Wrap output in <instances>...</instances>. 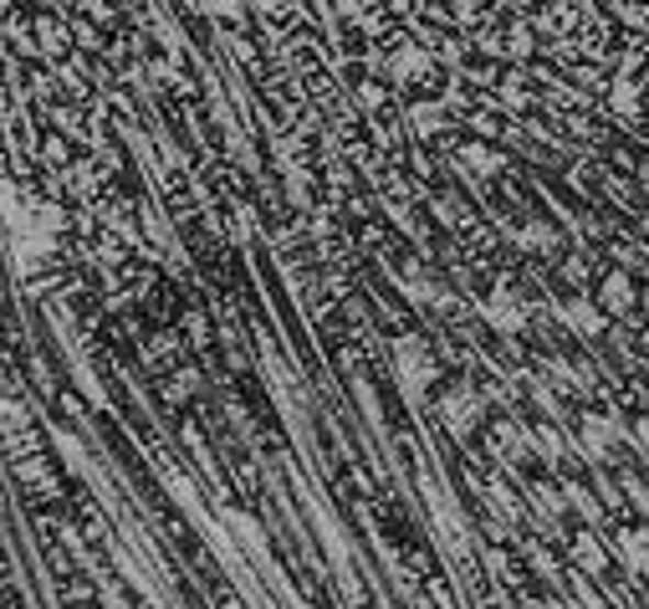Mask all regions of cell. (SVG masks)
<instances>
[{
	"instance_id": "6da1fadb",
	"label": "cell",
	"mask_w": 649,
	"mask_h": 609,
	"mask_svg": "<svg viewBox=\"0 0 649 609\" xmlns=\"http://www.w3.org/2000/svg\"><path fill=\"white\" fill-rule=\"evenodd\" d=\"M0 236H5V256H11L15 277H36L52 262L61 241V206L42 200V195L21 190L0 175Z\"/></svg>"
},
{
	"instance_id": "7a4b0ae2",
	"label": "cell",
	"mask_w": 649,
	"mask_h": 609,
	"mask_svg": "<svg viewBox=\"0 0 649 609\" xmlns=\"http://www.w3.org/2000/svg\"><path fill=\"white\" fill-rule=\"evenodd\" d=\"M389 358H394V385H399V395H404L410 405H425L429 385H435V354H429V348L414 339V333H404V339H394Z\"/></svg>"
},
{
	"instance_id": "3957f363",
	"label": "cell",
	"mask_w": 649,
	"mask_h": 609,
	"mask_svg": "<svg viewBox=\"0 0 649 609\" xmlns=\"http://www.w3.org/2000/svg\"><path fill=\"white\" fill-rule=\"evenodd\" d=\"M302 507H307L312 533H317V543H323V553H327V568H333V574H354V549H348V533H343V522L333 518V507H323V497L312 487H302Z\"/></svg>"
},
{
	"instance_id": "277c9868",
	"label": "cell",
	"mask_w": 649,
	"mask_h": 609,
	"mask_svg": "<svg viewBox=\"0 0 649 609\" xmlns=\"http://www.w3.org/2000/svg\"><path fill=\"white\" fill-rule=\"evenodd\" d=\"M425 502H429V518H435L440 543L450 553H460L466 549V518H460V502L445 491V481H435V476H425Z\"/></svg>"
},
{
	"instance_id": "5b68a950",
	"label": "cell",
	"mask_w": 649,
	"mask_h": 609,
	"mask_svg": "<svg viewBox=\"0 0 649 609\" xmlns=\"http://www.w3.org/2000/svg\"><path fill=\"white\" fill-rule=\"evenodd\" d=\"M440 425L450 441H466V435L481 425V395L471 385H456L440 395Z\"/></svg>"
},
{
	"instance_id": "8992f818",
	"label": "cell",
	"mask_w": 649,
	"mask_h": 609,
	"mask_svg": "<svg viewBox=\"0 0 649 609\" xmlns=\"http://www.w3.org/2000/svg\"><path fill=\"white\" fill-rule=\"evenodd\" d=\"M481 318H486L496 333H522L531 312H527V302H522L512 287H491L486 298H481Z\"/></svg>"
},
{
	"instance_id": "52a82bcc",
	"label": "cell",
	"mask_w": 649,
	"mask_h": 609,
	"mask_svg": "<svg viewBox=\"0 0 649 609\" xmlns=\"http://www.w3.org/2000/svg\"><path fill=\"white\" fill-rule=\"evenodd\" d=\"M215 518H221L225 538H231V543L240 549V558H256V564H266V533H261V522L246 518L240 507H221Z\"/></svg>"
},
{
	"instance_id": "ba28073f",
	"label": "cell",
	"mask_w": 649,
	"mask_h": 609,
	"mask_svg": "<svg viewBox=\"0 0 649 609\" xmlns=\"http://www.w3.org/2000/svg\"><path fill=\"white\" fill-rule=\"evenodd\" d=\"M384 73L394 77V82H425V77L435 73V57H429L425 46H394L384 57Z\"/></svg>"
},
{
	"instance_id": "9c48e42d",
	"label": "cell",
	"mask_w": 649,
	"mask_h": 609,
	"mask_svg": "<svg viewBox=\"0 0 649 609\" xmlns=\"http://www.w3.org/2000/svg\"><path fill=\"white\" fill-rule=\"evenodd\" d=\"M399 292H404L414 308H450V302H456L450 287H440L429 272H404V277H399Z\"/></svg>"
},
{
	"instance_id": "30bf717a",
	"label": "cell",
	"mask_w": 649,
	"mask_h": 609,
	"mask_svg": "<svg viewBox=\"0 0 649 609\" xmlns=\"http://www.w3.org/2000/svg\"><path fill=\"white\" fill-rule=\"evenodd\" d=\"M456 169L466 179H491V175H502V154L491 150V144H460Z\"/></svg>"
},
{
	"instance_id": "8fae6325",
	"label": "cell",
	"mask_w": 649,
	"mask_h": 609,
	"mask_svg": "<svg viewBox=\"0 0 649 609\" xmlns=\"http://www.w3.org/2000/svg\"><path fill=\"white\" fill-rule=\"evenodd\" d=\"M562 318V323L573 328V333H583V339H593V333H604V308H593V302L573 298V302H558L552 308Z\"/></svg>"
},
{
	"instance_id": "7c38bea8",
	"label": "cell",
	"mask_w": 649,
	"mask_h": 609,
	"mask_svg": "<svg viewBox=\"0 0 649 609\" xmlns=\"http://www.w3.org/2000/svg\"><path fill=\"white\" fill-rule=\"evenodd\" d=\"M598 298H604V308H608V312H629V308H635V292H629V277H619V272H614V277H604V287H598Z\"/></svg>"
},
{
	"instance_id": "4fadbf2b",
	"label": "cell",
	"mask_w": 649,
	"mask_h": 609,
	"mask_svg": "<svg viewBox=\"0 0 649 609\" xmlns=\"http://www.w3.org/2000/svg\"><path fill=\"white\" fill-rule=\"evenodd\" d=\"M608 108H614L619 119H639V92L629 88V82H614V92H608Z\"/></svg>"
},
{
	"instance_id": "5bb4252c",
	"label": "cell",
	"mask_w": 649,
	"mask_h": 609,
	"mask_svg": "<svg viewBox=\"0 0 649 609\" xmlns=\"http://www.w3.org/2000/svg\"><path fill=\"white\" fill-rule=\"evenodd\" d=\"M517 241L527 246V252H547V246L558 241V231H552V225H522V231H517Z\"/></svg>"
},
{
	"instance_id": "9a60e30c",
	"label": "cell",
	"mask_w": 649,
	"mask_h": 609,
	"mask_svg": "<svg viewBox=\"0 0 649 609\" xmlns=\"http://www.w3.org/2000/svg\"><path fill=\"white\" fill-rule=\"evenodd\" d=\"M200 11L225 15V21H236V15H246V0H200Z\"/></svg>"
},
{
	"instance_id": "2e32d148",
	"label": "cell",
	"mask_w": 649,
	"mask_h": 609,
	"mask_svg": "<svg viewBox=\"0 0 649 609\" xmlns=\"http://www.w3.org/2000/svg\"><path fill=\"white\" fill-rule=\"evenodd\" d=\"M410 119H414V134H435V129H440V113H435V108H414Z\"/></svg>"
},
{
	"instance_id": "e0dca14e",
	"label": "cell",
	"mask_w": 649,
	"mask_h": 609,
	"mask_svg": "<svg viewBox=\"0 0 649 609\" xmlns=\"http://www.w3.org/2000/svg\"><path fill=\"white\" fill-rule=\"evenodd\" d=\"M190 389H194V369H179V379L169 385V400H184Z\"/></svg>"
},
{
	"instance_id": "ac0fdd59",
	"label": "cell",
	"mask_w": 649,
	"mask_h": 609,
	"mask_svg": "<svg viewBox=\"0 0 649 609\" xmlns=\"http://www.w3.org/2000/svg\"><path fill=\"white\" fill-rule=\"evenodd\" d=\"M292 0H246V11H261V15H281Z\"/></svg>"
},
{
	"instance_id": "d6986e66",
	"label": "cell",
	"mask_w": 649,
	"mask_h": 609,
	"mask_svg": "<svg viewBox=\"0 0 649 609\" xmlns=\"http://www.w3.org/2000/svg\"><path fill=\"white\" fill-rule=\"evenodd\" d=\"M103 605H108V609H128V595H119V584H108V579H103Z\"/></svg>"
},
{
	"instance_id": "ffe728a7",
	"label": "cell",
	"mask_w": 649,
	"mask_h": 609,
	"mask_svg": "<svg viewBox=\"0 0 649 609\" xmlns=\"http://www.w3.org/2000/svg\"><path fill=\"white\" fill-rule=\"evenodd\" d=\"M358 103H363V108H384V88H369V82H363V88H358Z\"/></svg>"
}]
</instances>
